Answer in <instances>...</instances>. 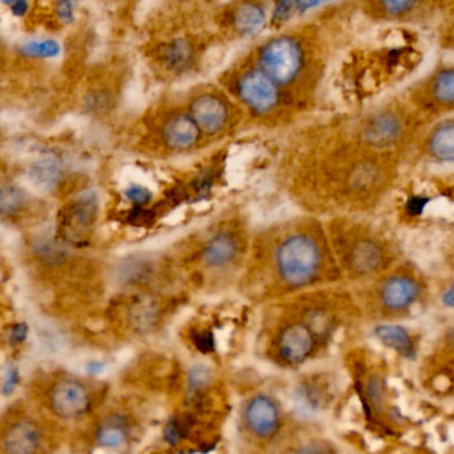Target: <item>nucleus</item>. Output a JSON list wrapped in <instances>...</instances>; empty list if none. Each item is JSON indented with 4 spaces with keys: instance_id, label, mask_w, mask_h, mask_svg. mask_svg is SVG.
Listing matches in <instances>:
<instances>
[{
    "instance_id": "1",
    "label": "nucleus",
    "mask_w": 454,
    "mask_h": 454,
    "mask_svg": "<svg viewBox=\"0 0 454 454\" xmlns=\"http://www.w3.org/2000/svg\"><path fill=\"white\" fill-rule=\"evenodd\" d=\"M278 270L281 278L292 286L309 284L320 268L321 254L317 244L305 235H294L278 247Z\"/></svg>"
},
{
    "instance_id": "2",
    "label": "nucleus",
    "mask_w": 454,
    "mask_h": 454,
    "mask_svg": "<svg viewBox=\"0 0 454 454\" xmlns=\"http://www.w3.org/2000/svg\"><path fill=\"white\" fill-rule=\"evenodd\" d=\"M301 47L288 36L272 39L260 54V68L278 84H289L301 73Z\"/></svg>"
},
{
    "instance_id": "3",
    "label": "nucleus",
    "mask_w": 454,
    "mask_h": 454,
    "mask_svg": "<svg viewBox=\"0 0 454 454\" xmlns=\"http://www.w3.org/2000/svg\"><path fill=\"white\" fill-rule=\"evenodd\" d=\"M238 95L249 110L264 115L278 106V83L262 68L251 70L239 79Z\"/></svg>"
},
{
    "instance_id": "4",
    "label": "nucleus",
    "mask_w": 454,
    "mask_h": 454,
    "mask_svg": "<svg viewBox=\"0 0 454 454\" xmlns=\"http://www.w3.org/2000/svg\"><path fill=\"white\" fill-rule=\"evenodd\" d=\"M50 403L55 414L62 419H76L90 409L86 387L75 380H60L50 392Z\"/></svg>"
},
{
    "instance_id": "5",
    "label": "nucleus",
    "mask_w": 454,
    "mask_h": 454,
    "mask_svg": "<svg viewBox=\"0 0 454 454\" xmlns=\"http://www.w3.org/2000/svg\"><path fill=\"white\" fill-rule=\"evenodd\" d=\"M191 116L195 119L201 131L215 135L224 129L228 121V108L220 98L204 94L191 105Z\"/></svg>"
},
{
    "instance_id": "6",
    "label": "nucleus",
    "mask_w": 454,
    "mask_h": 454,
    "mask_svg": "<svg viewBox=\"0 0 454 454\" xmlns=\"http://www.w3.org/2000/svg\"><path fill=\"white\" fill-rule=\"evenodd\" d=\"M246 421L257 437L270 438L278 432L280 414L278 406L270 397L257 395L247 405Z\"/></svg>"
},
{
    "instance_id": "7",
    "label": "nucleus",
    "mask_w": 454,
    "mask_h": 454,
    "mask_svg": "<svg viewBox=\"0 0 454 454\" xmlns=\"http://www.w3.org/2000/svg\"><path fill=\"white\" fill-rule=\"evenodd\" d=\"M97 204L94 198H82L73 204L65 220H63V232L70 241H82L94 224Z\"/></svg>"
},
{
    "instance_id": "8",
    "label": "nucleus",
    "mask_w": 454,
    "mask_h": 454,
    "mask_svg": "<svg viewBox=\"0 0 454 454\" xmlns=\"http://www.w3.org/2000/svg\"><path fill=\"white\" fill-rule=\"evenodd\" d=\"M312 349L313 333L304 324H294L281 333L280 353L288 363H301Z\"/></svg>"
},
{
    "instance_id": "9",
    "label": "nucleus",
    "mask_w": 454,
    "mask_h": 454,
    "mask_svg": "<svg viewBox=\"0 0 454 454\" xmlns=\"http://www.w3.org/2000/svg\"><path fill=\"white\" fill-rule=\"evenodd\" d=\"M200 127L191 115H176L167 121L163 139L172 150H190L200 137Z\"/></svg>"
},
{
    "instance_id": "10",
    "label": "nucleus",
    "mask_w": 454,
    "mask_h": 454,
    "mask_svg": "<svg viewBox=\"0 0 454 454\" xmlns=\"http://www.w3.org/2000/svg\"><path fill=\"white\" fill-rule=\"evenodd\" d=\"M419 288L416 281L398 276L390 278L382 289V301L392 310L405 309L419 297Z\"/></svg>"
},
{
    "instance_id": "11",
    "label": "nucleus",
    "mask_w": 454,
    "mask_h": 454,
    "mask_svg": "<svg viewBox=\"0 0 454 454\" xmlns=\"http://www.w3.org/2000/svg\"><path fill=\"white\" fill-rule=\"evenodd\" d=\"M41 434L33 422L22 421L12 425L4 434V445L7 453H33L38 448Z\"/></svg>"
},
{
    "instance_id": "12",
    "label": "nucleus",
    "mask_w": 454,
    "mask_h": 454,
    "mask_svg": "<svg viewBox=\"0 0 454 454\" xmlns=\"http://www.w3.org/2000/svg\"><path fill=\"white\" fill-rule=\"evenodd\" d=\"M401 123L393 114H380L369 121L365 137L372 145L385 147L395 143L400 137Z\"/></svg>"
},
{
    "instance_id": "13",
    "label": "nucleus",
    "mask_w": 454,
    "mask_h": 454,
    "mask_svg": "<svg viewBox=\"0 0 454 454\" xmlns=\"http://www.w3.org/2000/svg\"><path fill=\"white\" fill-rule=\"evenodd\" d=\"M264 9L254 2H244L233 12V26L240 35L251 36L264 28Z\"/></svg>"
},
{
    "instance_id": "14",
    "label": "nucleus",
    "mask_w": 454,
    "mask_h": 454,
    "mask_svg": "<svg viewBox=\"0 0 454 454\" xmlns=\"http://www.w3.org/2000/svg\"><path fill=\"white\" fill-rule=\"evenodd\" d=\"M238 252V244L235 239L227 233H220L215 236L204 249V260L211 267H223L232 262Z\"/></svg>"
},
{
    "instance_id": "15",
    "label": "nucleus",
    "mask_w": 454,
    "mask_h": 454,
    "mask_svg": "<svg viewBox=\"0 0 454 454\" xmlns=\"http://www.w3.org/2000/svg\"><path fill=\"white\" fill-rule=\"evenodd\" d=\"M31 180L41 190H51L62 176V164L54 156H46L34 164L30 172Z\"/></svg>"
},
{
    "instance_id": "16",
    "label": "nucleus",
    "mask_w": 454,
    "mask_h": 454,
    "mask_svg": "<svg viewBox=\"0 0 454 454\" xmlns=\"http://www.w3.org/2000/svg\"><path fill=\"white\" fill-rule=\"evenodd\" d=\"M429 150L438 160L454 161V121L441 124L433 131Z\"/></svg>"
},
{
    "instance_id": "17",
    "label": "nucleus",
    "mask_w": 454,
    "mask_h": 454,
    "mask_svg": "<svg viewBox=\"0 0 454 454\" xmlns=\"http://www.w3.org/2000/svg\"><path fill=\"white\" fill-rule=\"evenodd\" d=\"M127 435H129V429H127L126 419L116 414L107 417L98 429V441L100 445L107 448H118L123 445L127 441Z\"/></svg>"
},
{
    "instance_id": "18",
    "label": "nucleus",
    "mask_w": 454,
    "mask_h": 454,
    "mask_svg": "<svg viewBox=\"0 0 454 454\" xmlns=\"http://www.w3.org/2000/svg\"><path fill=\"white\" fill-rule=\"evenodd\" d=\"M193 50L184 39H176L167 44L163 51V62L169 70L183 73L192 66Z\"/></svg>"
},
{
    "instance_id": "19",
    "label": "nucleus",
    "mask_w": 454,
    "mask_h": 454,
    "mask_svg": "<svg viewBox=\"0 0 454 454\" xmlns=\"http://www.w3.org/2000/svg\"><path fill=\"white\" fill-rule=\"evenodd\" d=\"M376 336L382 344L403 356L413 353V342L411 334L400 325H380L376 329Z\"/></svg>"
},
{
    "instance_id": "20",
    "label": "nucleus",
    "mask_w": 454,
    "mask_h": 454,
    "mask_svg": "<svg viewBox=\"0 0 454 454\" xmlns=\"http://www.w3.org/2000/svg\"><path fill=\"white\" fill-rule=\"evenodd\" d=\"M20 52L25 57L34 58V59H55L62 54V46L54 39H34V41L26 42L20 47Z\"/></svg>"
},
{
    "instance_id": "21",
    "label": "nucleus",
    "mask_w": 454,
    "mask_h": 454,
    "mask_svg": "<svg viewBox=\"0 0 454 454\" xmlns=\"http://www.w3.org/2000/svg\"><path fill=\"white\" fill-rule=\"evenodd\" d=\"M433 95L443 105H454V68H446L435 76Z\"/></svg>"
},
{
    "instance_id": "22",
    "label": "nucleus",
    "mask_w": 454,
    "mask_h": 454,
    "mask_svg": "<svg viewBox=\"0 0 454 454\" xmlns=\"http://www.w3.org/2000/svg\"><path fill=\"white\" fill-rule=\"evenodd\" d=\"M380 262L379 248L373 243L363 241L358 244L353 252V262L361 272H368L377 267Z\"/></svg>"
},
{
    "instance_id": "23",
    "label": "nucleus",
    "mask_w": 454,
    "mask_h": 454,
    "mask_svg": "<svg viewBox=\"0 0 454 454\" xmlns=\"http://www.w3.org/2000/svg\"><path fill=\"white\" fill-rule=\"evenodd\" d=\"M22 206V195L18 188L9 185L2 190V199H0V207L4 215H12Z\"/></svg>"
},
{
    "instance_id": "24",
    "label": "nucleus",
    "mask_w": 454,
    "mask_h": 454,
    "mask_svg": "<svg viewBox=\"0 0 454 454\" xmlns=\"http://www.w3.org/2000/svg\"><path fill=\"white\" fill-rule=\"evenodd\" d=\"M419 0H381L382 7L390 15H403L411 12Z\"/></svg>"
},
{
    "instance_id": "25",
    "label": "nucleus",
    "mask_w": 454,
    "mask_h": 454,
    "mask_svg": "<svg viewBox=\"0 0 454 454\" xmlns=\"http://www.w3.org/2000/svg\"><path fill=\"white\" fill-rule=\"evenodd\" d=\"M78 2L79 0H58L57 14L66 25H71L75 20Z\"/></svg>"
},
{
    "instance_id": "26",
    "label": "nucleus",
    "mask_w": 454,
    "mask_h": 454,
    "mask_svg": "<svg viewBox=\"0 0 454 454\" xmlns=\"http://www.w3.org/2000/svg\"><path fill=\"white\" fill-rule=\"evenodd\" d=\"M126 198L131 200L132 203L137 204V206H143V204H147L151 200L153 193L143 185L132 184L126 190Z\"/></svg>"
},
{
    "instance_id": "27",
    "label": "nucleus",
    "mask_w": 454,
    "mask_h": 454,
    "mask_svg": "<svg viewBox=\"0 0 454 454\" xmlns=\"http://www.w3.org/2000/svg\"><path fill=\"white\" fill-rule=\"evenodd\" d=\"M294 10H296V0H278L275 12H273V20L276 22H284L291 17Z\"/></svg>"
},
{
    "instance_id": "28",
    "label": "nucleus",
    "mask_w": 454,
    "mask_h": 454,
    "mask_svg": "<svg viewBox=\"0 0 454 454\" xmlns=\"http://www.w3.org/2000/svg\"><path fill=\"white\" fill-rule=\"evenodd\" d=\"M183 434H184V427H183V424L180 425L179 421L169 422L168 427L164 430V437L172 445H176Z\"/></svg>"
},
{
    "instance_id": "29",
    "label": "nucleus",
    "mask_w": 454,
    "mask_h": 454,
    "mask_svg": "<svg viewBox=\"0 0 454 454\" xmlns=\"http://www.w3.org/2000/svg\"><path fill=\"white\" fill-rule=\"evenodd\" d=\"M4 6L9 7L10 12L15 17H23L30 9L28 0H2Z\"/></svg>"
},
{
    "instance_id": "30",
    "label": "nucleus",
    "mask_w": 454,
    "mask_h": 454,
    "mask_svg": "<svg viewBox=\"0 0 454 454\" xmlns=\"http://www.w3.org/2000/svg\"><path fill=\"white\" fill-rule=\"evenodd\" d=\"M18 380H20V376H18V372L15 371V369H10V371L7 372L6 376H4V395H12V393L14 392L15 387H17L18 385Z\"/></svg>"
},
{
    "instance_id": "31",
    "label": "nucleus",
    "mask_w": 454,
    "mask_h": 454,
    "mask_svg": "<svg viewBox=\"0 0 454 454\" xmlns=\"http://www.w3.org/2000/svg\"><path fill=\"white\" fill-rule=\"evenodd\" d=\"M325 2H329V0H296V10L299 12H308L310 10L317 9Z\"/></svg>"
},
{
    "instance_id": "32",
    "label": "nucleus",
    "mask_w": 454,
    "mask_h": 454,
    "mask_svg": "<svg viewBox=\"0 0 454 454\" xmlns=\"http://www.w3.org/2000/svg\"><path fill=\"white\" fill-rule=\"evenodd\" d=\"M196 347L203 352L214 349V337L211 333H200L196 337Z\"/></svg>"
},
{
    "instance_id": "33",
    "label": "nucleus",
    "mask_w": 454,
    "mask_h": 454,
    "mask_svg": "<svg viewBox=\"0 0 454 454\" xmlns=\"http://www.w3.org/2000/svg\"><path fill=\"white\" fill-rule=\"evenodd\" d=\"M26 336H27V326L25 324H18L12 328V342H22L25 341Z\"/></svg>"
},
{
    "instance_id": "34",
    "label": "nucleus",
    "mask_w": 454,
    "mask_h": 454,
    "mask_svg": "<svg viewBox=\"0 0 454 454\" xmlns=\"http://www.w3.org/2000/svg\"><path fill=\"white\" fill-rule=\"evenodd\" d=\"M425 204H427V200L424 198H413L409 201V211L411 214H419L424 209Z\"/></svg>"
},
{
    "instance_id": "35",
    "label": "nucleus",
    "mask_w": 454,
    "mask_h": 454,
    "mask_svg": "<svg viewBox=\"0 0 454 454\" xmlns=\"http://www.w3.org/2000/svg\"><path fill=\"white\" fill-rule=\"evenodd\" d=\"M442 301L446 307L454 308V284L446 291V294H443Z\"/></svg>"
}]
</instances>
